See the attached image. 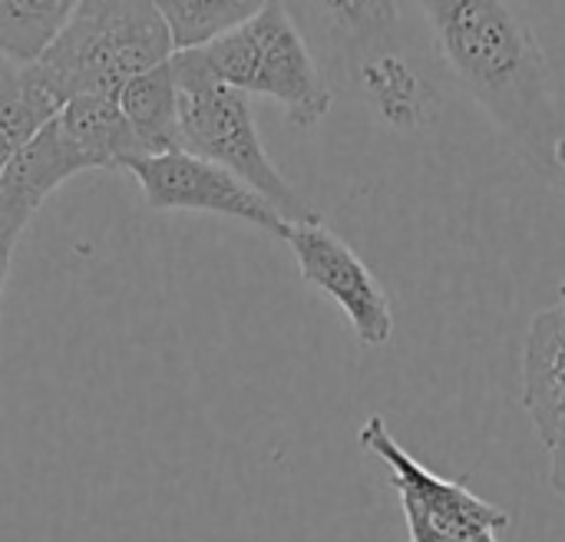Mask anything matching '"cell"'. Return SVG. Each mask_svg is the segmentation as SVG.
I'll return each mask as SVG.
<instances>
[{
	"instance_id": "obj_8",
	"label": "cell",
	"mask_w": 565,
	"mask_h": 542,
	"mask_svg": "<svg viewBox=\"0 0 565 542\" xmlns=\"http://www.w3.org/2000/svg\"><path fill=\"white\" fill-rule=\"evenodd\" d=\"M281 242L291 248L301 278L348 315L361 344L384 348L394 338V311L387 291L338 232H331L321 219L298 222L288 225Z\"/></svg>"
},
{
	"instance_id": "obj_12",
	"label": "cell",
	"mask_w": 565,
	"mask_h": 542,
	"mask_svg": "<svg viewBox=\"0 0 565 542\" xmlns=\"http://www.w3.org/2000/svg\"><path fill=\"white\" fill-rule=\"evenodd\" d=\"M146 156L179 149V79L172 60L132 76L116 96Z\"/></svg>"
},
{
	"instance_id": "obj_2",
	"label": "cell",
	"mask_w": 565,
	"mask_h": 542,
	"mask_svg": "<svg viewBox=\"0 0 565 542\" xmlns=\"http://www.w3.org/2000/svg\"><path fill=\"white\" fill-rule=\"evenodd\" d=\"M328 79L354 89L397 132L424 129L437 113L430 79L411 56L401 0H281Z\"/></svg>"
},
{
	"instance_id": "obj_1",
	"label": "cell",
	"mask_w": 565,
	"mask_h": 542,
	"mask_svg": "<svg viewBox=\"0 0 565 542\" xmlns=\"http://www.w3.org/2000/svg\"><path fill=\"white\" fill-rule=\"evenodd\" d=\"M437 66L546 182L565 139V96L516 0H414Z\"/></svg>"
},
{
	"instance_id": "obj_5",
	"label": "cell",
	"mask_w": 565,
	"mask_h": 542,
	"mask_svg": "<svg viewBox=\"0 0 565 542\" xmlns=\"http://www.w3.org/2000/svg\"><path fill=\"white\" fill-rule=\"evenodd\" d=\"M179 79V149L192 152L255 189L288 225L318 222L321 212L271 162L245 93L172 56Z\"/></svg>"
},
{
	"instance_id": "obj_3",
	"label": "cell",
	"mask_w": 565,
	"mask_h": 542,
	"mask_svg": "<svg viewBox=\"0 0 565 542\" xmlns=\"http://www.w3.org/2000/svg\"><path fill=\"white\" fill-rule=\"evenodd\" d=\"M172 53L152 0H79L30 70L63 106L76 96H119L132 76Z\"/></svg>"
},
{
	"instance_id": "obj_14",
	"label": "cell",
	"mask_w": 565,
	"mask_h": 542,
	"mask_svg": "<svg viewBox=\"0 0 565 542\" xmlns=\"http://www.w3.org/2000/svg\"><path fill=\"white\" fill-rule=\"evenodd\" d=\"M172 50H199L218 36H225L228 30L242 26L248 17H255L265 0H152Z\"/></svg>"
},
{
	"instance_id": "obj_7",
	"label": "cell",
	"mask_w": 565,
	"mask_h": 542,
	"mask_svg": "<svg viewBox=\"0 0 565 542\" xmlns=\"http://www.w3.org/2000/svg\"><path fill=\"white\" fill-rule=\"evenodd\" d=\"M139 182L149 209L156 212H209L262 229L275 238H285L288 222L242 179L232 172L192 156V152H159L139 156L126 166Z\"/></svg>"
},
{
	"instance_id": "obj_6",
	"label": "cell",
	"mask_w": 565,
	"mask_h": 542,
	"mask_svg": "<svg viewBox=\"0 0 565 542\" xmlns=\"http://www.w3.org/2000/svg\"><path fill=\"white\" fill-rule=\"evenodd\" d=\"M358 440L391 470L411 542H497V533L510 527V513L503 507L480 500L463 483L444 480L414 460L394 440L384 417L374 414L361 427Z\"/></svg>"
},
{
	"instance_id": "obj_17",
	"label": "cell",
	"mask_w": 565,
	"mask_h": 542,
	"mask_svg": "<svg viewBox=\"0 0 565 542\" xmlns=\"http://www.w3.org/2000/svg\"><path fill=\"white\" fill-rule=\"evenodd\" d=\"M553 162H556V176H553V185H559V189L565 192V139L559 142V146H556V159H553Z\"/></svg>"
},
{
	"instance_id": "obj_18",
	"label": "cell",
	"mask_w": 565,
	"mask_h": 542,
	"mask_svg": "<svg viewBox=\"0 0 565 542\" xmlns=\"http://www.w3.org/2000/svg\"><path fill=\"white\" fill-rule=\"evenodd\" d=\"M10 255H13V248H7V245L0 242V301H3V288H7V272H10Z\"/></svg>"
},
{
	"instance_id": "obj_16",
	"label": "cell",
	"mask_w": 565,
	"mask_h": 542,
	"mask_svg": "<svg viewBox=\"0 0 565 542\" xmlns=\"http://www.w3.org/2000/svg\"><path fill=\"white\" fill-rule=\"evenodd\" d=\"M553 454V470H550V483H553V490L559 493L565 500V440L559 447H553L550 450Z\"/></svg>"
},
{
	"instance_id": "obj_4",
	"label": "cell",
	"mask_w": 565,
	"mask_h": 542,
	"mask_svg": "<svg viewBox=\"0 0 565 542\" xmlns=\"http://www.w3.org/2000/svg\"><path fill=\"white\" fill-rule=\"evenodd\" d=\"M172 56L245 96L278 103L295 129L318 126L334 106L331 79L281 0H265L242 26Z\"/></svg>"
},
{
	"instance_id": "obj_10",
	"label": "cell",
	"mask_w": 565,
	"mask_h": 542,
	"mask_svg": "<svg viewBox=\"0 0 565 542\" xmlns=\"http://www.w3.org/2000/svg\"><path fill=\"white\" fill-rule=\"evenodd\" d=\"M520 401L536 427V437L553 450L565 440V285L559 301L540 311L523 348Z\"/></svg>"
},
{
	"instance_id": "obj_9",
	"label": "cell",
	"mask_w": 565,
	"mask_h": 542,
	"mask_svg": "<svg viewBox=\"0 0 565 542\" xmlns=\"http://www.w3.org/2000/svg\"><path fill=\"white\" fill-rule=\"evenodd\" d=\"M89 159L63 132L56 116L0 172V242L17 248L40 205L73 176L89 172Z\"/></svg>"
},
{
	"instance_id": "obj_11",
	"label": "cell",
	"mask_w": 565,
	"mask_h": 542,
	"mask_svg": "<svg viewBox=\"0 0 565 542\" xmlns=\"http://www.w3.org/2000/svg\"><path fill=\"white\" fill-rule=\"evenodd\" d=\"M56 123L89 159L93 169L126 172V166L146 156L116 96H76L60 106Z\"/></svg>"
},
{
	"instance_id": "obj_13",
	"label": "cell",
	"mask_w": 565,
	"mask_h": 542,
	"mask_svg": "<svg viewBox=\"0 0 565 542\" xmlns=\"http://www.w3.org/2000/svg\"><path fill=\"white\" fill-rule=\"evenodd\" d=\"M60 113V103L33 76L30 63L0 53V172Z\"/></svg>"
},
{
	"instance_id": "obj_15",
	"label": "cell",
	"mask_w": 565,
	"mask_h": 542,
	"mask_svg": "<svg viewBox=\"0 0 565 542\" xmlns=\"http://www.w3.org/2000/svg\"><path fill=\"white\" fill-rule=\"evenodd\" d=\"M79 0H0V53L33 63Z\"/></svg>"
}]
</instances>
